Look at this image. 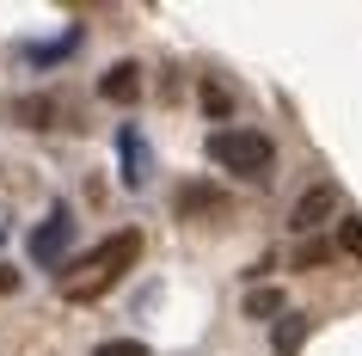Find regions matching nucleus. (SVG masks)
I'll return each mask as SVG.
<instances>
[{"label": "nucleus", "instance_id": "nucleus-1", "mask_svg": "<svg viewBox=\"0 0 362 356\" xmlns=\"http://www.w3.org/2000/svg\"><path fill=\"white\" fill-rule=\"evenodd\" d=\"M135 258H141V234H135V227H123V234L98 240L86 258H74L68 270H62V295H68V301H98Z\"/></svg>", "mask_w": 362, "mask_h": 356}, {"label": "nucleus", "instance_id": "nucleus-15", "mask_svg": "<svg viewBox=\"0 0 362 356\" xmlns=\"http://www.w3.org/2000/svg\"><path fill=\"white\" fill-rule=\"evenodd\" d=\"M13 289H19V270H13V264H0V295H13Z\"/></svg>", "mask_w": 362, "mask_h": 356}, {"label": "nucleus", "instance_id": "nucleus-7", "mask_svg": "<svg viewBox=\"0 0 362 356\" xmlns=\"http://www.w3.org/2000/svg\"><path fill=\"white\" fill-rule=\"evenodd\" d=\"M19 123H25V130H62V98L56 93L19 98Z\"/></svg>", "mask_w": 362, "mask_h": 356}, {"label": "nucleus", "instance_id": "nucleus-6", "mask_svg": "<svg viewBox=\"0 0 362 356\" xmlns=\"http://www.w3.org/2000/svg\"><path fill=\"white\" fill-rule=\"evenodd\" d=\"M178 215L185 222H203V215H228V197L215 185H185L178 190Z\"/></svg>", "mask_w": 362, "mask_h": 356}, {"label": "nucleus", "instance_id": "nucleus-9", "mask_svg": "<svg viewBox=\"0 0 362 356\" xmlns=\"http://www.w3.org/2000/svg\"><path fill=\"white\" fill-rule=\"evenodd\" d=\"M270 344H276V356H295L307 344V314H283L276 332H270Z\"/></svg>", "mask_w": 362, "mask_h": 356}, {"label": "nucleus", "instance_id": "nucleus-14", "mask_svg": "<svg viewBox=\"0 0 362 356\" xmlns=\"http://www.w3.org/2000/svg\"><path fill=\"white\" fill-rule=\"evenodd\" d=\"M93 356H148V344H135V338H111V344H98Z\"/></svg>", "mask_w": 362, "mask_h": 356}, {"label": "nucleus", "instance_id": "nucleus-12", "mask_svg": "<svg viewBox=\"0 0 362 356\" xmlns=\"http://www.w3.org/2000/svg\"><path fill=\"white\" fill-rule=\"evenodd\" d=\"M338 252L362 258V222H338Z\"/></svg>", "mask_w": 362, "mask_h": 356}, {"label": "nucleus", "instance_id": "nucleus-11", "mask_svg": "<svg viewBox=\"0 0 362 356\" xmlns=\"http://www.w3.org/2000/svg\"><path fill=\"white\" fill-rule=\"evenodd\" d=\"M325 258H332V246H325V240H301V246H295V270H313V264H325Z\"/></svg>", "mask_w": 362, "mask_h": 356}, {"label": "nucleus", "instance_id": "nucleus-3", "mask_svg": "<svg viewBox=\"0 0 362 356\" xmlns=\"http://www.w3.org/2000/svg\"><path fill=\"white\" fill-rule=\"evenodd\" d=\"M68 240H74V215H68V209H49V222L31 234V258H37L43 270H62V258H68Z\"/></svg>", "mask_w": 362, "mask_h": 356}, {"label": "nucleus", "instance_id": "nucleus-4", "mask_svg": "<svg viewBox=\"0 0 362 356\" xmlns=\"http://www.w3.org/2000/svg\"><path fill=\"white\" fill-rule=\"evenodd\" d=\"M332 215H338V190H332V185H313V190H301V203L288 209V227H295V234H313V227L332 222Z\"/></svg>", "mask_w": 362, "mask_h": 356}, {"label": "nucleus", "instance_id": "nucleus-10", "mask_svg": "<svg viewBox=\"0 0 362 356\" xmlns=\"http://www.w3.org/2000/svg\"><path fill=\"white\" fill-rule=\"evenodd\" d=\"M283 314H288L283 289H252L246 295V319H283Z\"/></svg>", "mask_w": 362, "mask_h": 356}, {"label": "nucleus", "instance_id": "nucleus-13", "mask_svg": "<svg viewBox=\"0 0 362 356\" xmlns=\"http://www.w3.org/2000/svg\"><path fill=\"white\" fill-rule=\"evenodd\" d=\"M203 111H209V117H228V111H233V98L221 93L215 80H209V86H203Z\"/></svg>", "mask_w": 362, "mask_h": 356}, {"label": "nucleus", "instance_id": "nucleus-5", "mask_svg": "<svg viewBox=\"0 0 362 356\" xmlns=\"http://www.w3.org/2000/svg\"><path fill=\"white\" fill-rule=\"evenodd\" d=\"M98 98H111V105H135V98H141V68H135V62H117V68H105V80H98Z\"/></svg>", "mask_w": 362, "mask_h": 356}, {"label": "nucleus", "instance_id": "nucleus-2", "mask_svg": "<svg viewBox=\"0 0 362 356\" xmlns=\"http://www.w3.org/2000/svg\"><path fill=\"white\" fill-rule=\"evenodd\" d=\"M209 160L221 172H240V178H270L276 148H270V135H258V130H215L209 135Z\"/></svg>", "mask_w": 362, "mask_h": 356}, {"label": "nucleus", "instance_id": "nucleus-8", "mask_svg": "<svg viewBox=\"0 0 362 356\" xmlns=\"http://www.w3.org/2000/svg\"><path fill=\"white\" fill-rule=\"evenodd\" d=\"M117 154H123V185L141 190V185H148V148H141V135L123 130V135H117Z\"/></svg>", "mask_w": 362, "mask_h": 356}]
</instances>
